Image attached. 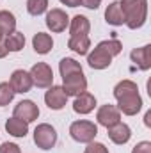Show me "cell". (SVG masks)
Wrapping results in <instances>:
<instances>
[{"instance_id": "6da1fadb", "label": "cell", "mask_w": 151, "mask_h": 153, "mask_svg": "<svg viewBox=\"0 0 151 153\" xmlns=\"http://www.w3.org/2000/svg\"><path fill=\"white\" fill-rule=\"evenodd\" d=\"M114 96L117 100L119 112L126 116H135L142 109V98L139 94V87L133 80H121L114 87Z\"/></svg>"}, {"instance_id": "7a4b0ae2", "label": "cell", "mask_w": 151, "mask_h": 153, "mask_svg": "<svg viewBox=\"0 0 151 153\" xmlns=\"http://www.w3.org/2000/svg\"><path fill=\"white\" fill-rule=\"evenodd\" d=\"M123 50V45L119 39H107L96 45V48L87 55V62L93 70H105L112 64V59L119 55Z\"/></svg>"}, {"instance_id": "3957f363", "label": "cell", "mask_w": 151, "mask_h": 153, "mask_svg": "<svg viewBox=\"0 0 151 153\" xmlns=\"http://www.w3.org/2000/svg\"><path fill=\"white\" fill-rule=\"evenodd\" d=\"M121 11L128 29H141L148 18V0H121Z\"/></svg>"}, {"instance_id": "277c9868", "label": "cell", "mask_w": 151, "mask_h": 153, "mask_svg": "<svg viewBox=\"0 0 151 153\" xmlns=\"http://www.w3.org/2000/svg\"><path fill=\"white\" fill-rule=\"evenodd\" d=\"M70 135L75 139L76 143H93L94 137L98 135V126L93 123V121H87V119H80L71 123L70 126Z\"/></svg>"}, {"instance_id": "5b68a950", "label": "cell", "mask_w": 151, "mask_h": 153, "mask_svg": "<svg viewBox=\"0 0 151 153\" xmlns=\"http://www.w3.org/2000/svg\"><path fill=\"white\" fill-rule=\"evenodd\" d=\"M34 143L41 150H52L57 143V132L52 125L41 123L34 130Z\"/></svg>"}, {"instance_id": "8992f818", "label": "cell", "mask_w": 151, "mask_h": 153, "mask_svg": "<svg viewBox=\"0 0 151 153\" xmlns=\"http://www.w3.org/2000/svg\"><path fill=\"white\" fill-rule=\"evenodd\" d=\"M30 76L34 85H38L41 89H46L53 84V71L46 62H36L30 70Z\"/></svg>"}, {"instance_id": "52a82bcc", "label": "cell", "mask_w": 151, "mask_h": 153, "mask_svg": "<svg viewBox=\"0 0 151 153\" xmlns=\"http://www.w3.org/2000/svg\"><path fill=\"white\" fill-rule=\"evenodd\" d=\"M62 89L68 96H78L80 93H84L87 89V78L84 76V71L62 76Z\"/></svg>"}, {"instance_id": "ba28073f", "label": "cell", "mask_w": 151, "mask_h": 153, "mask_svg": "<svg viewBox=\"0 0 151 153\" xmlns=\"http://www.w3.org/2000/svg\"><path fill=\"white\" fill-rule=\"evenodd\" d=\"M9 84H11L13 91H14V93H20V94L29 93V91L32 89V85H34L30 73L25 71V70H16V71H13V75L9 78Z\"/></svg>"}, {"instance_id": "9c48e42d", "label": "cell", "mask_w": 151, "mask_h": 153, "mask_svg": "<svg viewBox=\"0 0 151 153\" xmlns=\"http://www.w3.org/2000/svg\"><path fill=\"white\" fill-rule=\"evenodd\" d=\"M96 119H98V123H100L101 126L110 128V126L117 125V123L121 121V112H119V109H117L115 105L107 103V105H101V107L98 109Z\"/></svg>"}, {"instance_id": "30bf717a", "label": "cell", "mask_w": 151, "mask_h": 153, "mask_svg": "<svg viewBox=\"0 0 151 153\" xmlns=\"http://www.w3.org/2000/svg\"><path fill=\"white\" fill-rule=\"evenodd\" d=\"M44 102L52 111H61L68 102V94L61 85H50L44 94Z\"/></svg>"}, {"instance_id": "8fae6325", "label": "cell", "mask_w": 151, "mask_h": 153, "mask_svg": "<svg viewBox=\"0 0 151 153\" xmlns=\"http://www.w3.org/2000/svg\"><path fill=\"white\" fill-rule=\"evenodd\" d=\"M70 25V16L62 9H52L46 14V27L52 32H64Z\"/></svg>"}, {"instance_id": "7c38bea8", "label": "cell", "mask_w": 151, "mask_h": 153, "mask_svg": "<svg viewBox=\"0 0 151 153\" xmlns=\"http://www.w3.org/2000/svg\"><path fill=\"white\" fill-rule=\"evenodd\" d=\"M14 117L23 119L25 123H32L39 117V107L32 100H23L14 107Z\"/></svg>"}, {"instance_id": "4fadbf2b", "label": "cell", "mask_w": 151, "mask_h": 153, "mask_svg": "<svg viewBox=\"0 0 151 153\" xmlns=\"http://www.w3.org/2000/svg\"><path fill=\"white\" fill-rule=\"evenodd\" d=\"M130 59L135 62V66L142 71H148L151 68V45H144L141 48H133L130 53Z\"/></svg>"}, {"instance_id": "5bb4252c", "label": "cell", "mask_w": 151, "mask_h": 153, "mask_svg": "<svg viewBox=\"0 0 151 153\" xmlns=\"http://www.w3.org/2000/svg\"><path fill=\"white\" fill-rule=\"evenodd\" d=\"M94 107H96V98H94L91 93L84 91V93H80L78 96H75L73 111H75L76 114H89V112L94 111Z\"/></svg>"}, {"instance_id": "9a60e30c", "label": "cell", "mask_w": 151, "mask_h": 153, "mask_svg": "<svg viewBox=\"0 0 151 153\" xmlns=\"http://www.w3.org/2000/svg\"><path fill=\"white\" fill-rule=\"evenodd\" d=\"M109 130V137H110V141L115 143V144H126L128 141H130V137H132V130H130V126L128 125H124V123H117V125H114L110 128H107Z\"/></svg>"}, {"instance_id": "2e32d148", "label": "cell", "mask_w": 151, "mask_h": 153, "mask_svg": "<svg viewBox=\"0 0 151 153\" xmlns=\"http://www.w3.org/2000/svg\"><path fill=\"white\" fill-rule=\"evenodd\" d=\"M89 30H91V23H89V20L84 14H76L75 18L70 22L71 38H75V36H87Z\"/></svg>"}, {"instance_id": "e0dca14e", "label": "cell", "mask_w": 151, "mask_h": 153, "mask_svg": "<svg viewBox=\"0 0 151 153\" xmlns=\"http://www.w3.org/2000/svg\"><path fill=\"white\" fill-rule=\"evenodd\" d=\"M5 130L9 135L13 137H25L27 132H29V123H25L23 119H18V117H9L7 123H5Z\"/></svg>"}, {"instance_id": "ac0fdd59", "label": "cell", "mask_w": 151, "mask_h": 153, "mask_svg": "<svg viewBox=\"0 0 151 153\" xmlns=\"http://www.w3.org/2000/svg\"><path fill=\"white\" fill-rule=\"evenodd\" d=\"M32 46H34V50L38 52L39 55H44V53H48L53 48V39L46 32H38L32 38Z\"/></svg>"}, {"instance_id": "d6986e66", "label": "cell", "mask_w": 151, "mask_h": 153, "mask_svg": "<svg viewBox=\"0 0 151 153\" xmlns=\"http://www.w3.org/2000/svg\"><path fill=\"white\" fill-rule=\"evenodd\" d=\"M105 22L114 25V27H119V25L124 23V14L121 11V4L119 2H112L107 7V11H105Z\"/></svg>"}, {"instance_id": "ffe728a7", "label": "cell", "mask_w": 151, "mask_h": 153, "mask_svg": "<svg viewBox=\"0 0 151 153\" xmlns=\"http://www.w3.org/2000/svg\"><path fill=\"white\" fill-rule=\"evenodd\" d=\"M68 46L78 55H85L91 48V39H89V36H75V38H70Z\"/></svg>"}, {"instance_id": "44dd1931", "label": "cell", "mask_w": 151, "mask_h": 153, "mask_svg": "<svg viewBox=\"0 0 151 153\" xmlns=\"http://www.w3.org/2000/svg\"><path fill=\"white\" fill-rule=\"evenodd\" d=\"M16 30V18L9 11H0V32L4 36H9Z\"/></svg>"}, {"instance_id": "7402d4cb", "label": "cell", "mask_w": 151, "mask_h": 153, "mask_svg": "<svg viewBox=\"0 0 151 153\" xmlns=\"http://www.w3.org/2000/svg\"><path fill=\"white\" fill-rule=\"evenodd\" d=\"M4 45H5V48L9 50V52H20L23 46H25V36L21 34V32H13V34H9L5 41H4Z\"/></svg>"}, {"instance_id": "603a6c76", "label": "cell", "mask_w": 151, "mask_h": 153, "mask_svg": "<svg viewBox=\"0 0 151 153\" xmlns=\"http://www.w3.org/2000/svg\"><path fill=\"white\" fill-rule=\"evenodd\" d=\"M59 71H61V76H68V75H71V73L82 71V66H80V62H76L75 59L64 57V59L59 62Z\"/></svg>"}, {"instance_id": "cb8c5ba5", "label": "cell", "mask_w": 151, "mask_h": 153, "mask_svg": "<svg viewBox=\"0 0 151 153\" xmlns=\"http://www.w3.org/2000/svg\"><path fill=\"white\" fill-rule=\"evenodd\" d=\"M14 94H16V93L13 91L11 84H9V82H2V84H0V107L9 105V103L13 102Z\"/></svg>"}, {"instance_id": "d4e9b609", "label": "cell", "mask_w": 151, "mask_h": 153, "mask_svg": "<svg viewBox=\"0 0 151 153\" xmlns=\"http://www.w3.org/2000/svg\"><path fill=\"white\" fill-rule=\"evenodd\" d=\"M48 9V0H27V11L32 16H39Z\"/></svg>"}, {"instance_id": "484cf974", "label": "cell", "mask_w": 151, "mask_h": 153, "mask_svg": "<svg viewBox=\"0 0 151 153\" xmlns=\"http://www.w3.org/2000/svg\"><path fill=\"white\" fill-rule=\"evenodd\" d=\"M84 153H109V150L101 143H87V148Z\"/></svg>"}, {"instance_id": "4316f807", "label": "cell", "mask_w": 151, "mask_h": 153, "mask_svg": "<svg viewBox=\"0 0 151 153\" xmlns=\"http://www.w3.org/2000/svg\"><path fill=\"white\" fill-rule=\"evenodd\" d=\"M132 153H151V143L150 141H141L133 146Z\"/></svg>"}, {"instance_id": "83f0119b", "label": "cell", "mask_w": 151, "mask_h": 153, "mask_svg": "<svg viewBox=\"0 0 151 153\" xmlns=\"http://www.w3.org/2000/svg\"><path fill=\"white\" fill-rule=\"evenodd\" d=\"M0 153H21V152H20L18 144H14V143H4L0 146Z\"/></svg>"}, {"instance_id": "f1b7e54d", "label": "cell", "mask_w": 151, "mask_h": 153, "mask_svg": "<svg viewBox=\"0 0 151 153\" xmlns=\"http://www.w3.org/2000/svg\"><path fill=\"white\" fill-rule=\"evenodd\" d=\"M101 4V0H82V5L87 9H98Z\"/></svg>"}, {"instance_id": "f546056e", "label": "cell", "mask_w": 151, "mask_h": 153, "mask_svg": "<svg viewBox=\"0 0 151 153\" xmlns=\"http://www.w3.org/2000/svg\"><path fill=\"white\" fill-rule=\"evenodd\" d=\"M64 5H68V7H78L80 4H82V0H61Z\"/></svg>"}, {"instance_id": "4dcf8cb0", "label": "cell", "mask_w": 151, "mask_h": 153, "mask_svg": "<svg viewBox=\"0 0 151 153\" xmlns=\"http://www.w3.org/2000/svg\"><path fill=\"white\" fill-rule=\"evenodd\" d=\"M7 53H9V50L5 48V45H4V41H2V43H0V59H4Z\"/></svg>"}, {"instance_id": "1f68e13d", "label": "cell", "mask_w": 151, "mask_h": 153, "mask_svg": "<svg viewBox=\"0 0 151 153\" xmlns=\"http://www.w3.org/2000/svg\"><path fill=\"white\" fill-rule=\"evenodd\" d=\"M144 125H146V126H151V112L150 111H148L146 116H144Z\"/></svg>"}, {"instance_id": "d6a6232c", "label": "cell", "mask_w": 151, "mask_h": 153, "mask_svg": "<svg viewBox=\"0 0 151 153\" xmlns=\"http://www.w3.org/2000/svg\"><path fill=\"white\" fill-rule=\"evenodd\" d=\"M2 41H4V34H2V32H0V43H2Z\"/></svg>"}]
</instances>
